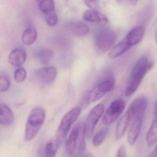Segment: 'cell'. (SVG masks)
Returning a JSON list of instances; mask_svg holds the SVG:
<instances>
[{
	"mask_svg": "<svg viewBox=\"0 0 157 157\" xmlns=\"http://www.w3.org/2000/svg\"><path fill=\"white\" fill-rule=\"evenodd\" d=\"M143 118L142 117H135L132 121L127 135V140L130 144H134L139 136L142 128Z\"/></svg>",
	"mask_w": 157,
	"mask_h": 157,
	"instance_id": "11",
	"label": "cell"
},
{
	"mask_svg": "<svg viewBox=\"0 0 157 157\" xmlns=\"http://www.w3.org/2000/svg\"><path fill=\"white\" fill-rule=\"evenodd\" d=\"M117 157H125L126 156L125 148L123 146L121 147L117 152Z\"/></svg>",
	"mask_w": 157,
	"mask_h": 157,
	"instance_id": "29",
	"label": "cell"
},
{
	"mask_svg": "<svg viewBox=\"0 0 157 157\" xmlns=\"http://www.w3.org/2000/svg\"><path fill=\"white\" fill-rule=\"evenodd\" d=\"M46 113L40 107L32 110L28 118L26 124L25 139L26 141L33 140L40 130L45 122Z\"/></svg>",
	"mask_w": 157,
	"mask_h": 157,
	"instance_id": "3",
	"label": "cell"
},
{
	"mask_svg": "<svg viewBox=\"0 0 157 157\" xmlns=\"http://www.w3.org/2000/svg\"><path fill=\"white\" fill-rule=\"evenodd\" d=\"M26 57V53L25 50L15 49L10 53L8 56V61L13 66L20 67L25 63Z\"/></svg>",
	"mask_w": 157,
	"mask_h": 157,
	"instance_id": "14",
	"label": "cell"
},
{
	"mask_svg": "<svg viewBox=\"0 0 157 157\" xmlns=\"http://www.w3.org/2000/svg\"><path fill=\"white\" fill-rule=\"evenodd\" d=\"M54 56V53L50 49L42 48L37 51L36 57L38 61L43 65H48L51 62Z\"/></svg>",
	"mask_w": 157,
	"mask_h": 157,
	"instance_id": "18",
	"label": "cell"
},
{
	"mask_svg": "<svg viewBox=\"0 0 157 157\" xmlns=\"http://www.w3.org/2000/svg\"><path fill=\"white\" fill-rule=\"evenodd\" d=\"M80 112L81 108L79 107L74 108L67 112L61 121L55 139V141L59 146L60 147L66 138L72 125L78 119Z\"/></svg>",
	"mask_w": 157,
	"mask_h": 157,
	"instance_id": "4",
	"label": "cell"
},
{
	"mask_svg": "<svg viewBox=\"0 0 157 157\" xmlns=\"http://www.w3.org/2000/svg\"><path fill=\"white\" fill-rule=\"evenodd\" d=\"M155 39H156V41L157 43V28L156 29V31L155 33Z\"/></svg>",
	"mask_w": 157,
	"mask_h": 157,
	"instance_id": "33",
	"label": "cell"
},
{
	"mask_svg": "<svg viewBox=\"0 0 157 157\" xmlns=\"http://www.w3.org/2000/svg\"><path fill=\"white\" fill-rule=\"evenodd\" d=\"M26 71L23 67H20L16 70L14 74L15 80L18 83H21L25 81L26 77Z\"/></svg>",
	"mask_w": 157,
	"mask_h": 157,
	"instance_id": "26",
	"label": "cell"
},
{
	"mask_svg": "<svg viewBox=\"0 0 157 157\" xmlns=\"http://www.w3.org/2000/svg\"><path fill=\"white\" fill-rule=\"evenodd\" d=\"M153 65V62L146 57L140 58L136 62L130 75L125 91L126 96H130L136 92L144 77L152 69Z\"/></svg>",
	"mask_w": 157,
	"mask_h": 157,
	"instance_id": "1",
	"label": "cell"
},
{
	"mask_svg": "<svg viewBox=\"0 0 157 157\" xmlns=\"http://www.w3.org/2000/svg\"><path fill=\"white\" fill-rule=\"evenodd\" d=\"M83 18L86 21L97 23L101 26H105L109 22L104 15L95 9H90L85 11Z\"/></svg>",
	"mask_w": 157,
	"mask_h": 157,
	"instance_id": "12",
	"label": "cell"
},
{
	"mask_svg": "<svg viewBox=\"0 0 157 157\" xmlns=\"http://www.w3.org/2000/svg\"><path fill=\"white\" fill-rule=\"evenodd\" d=\"M155 116L156 117V120H157V102L156 103L155 107Z\"/></svg>",
	"mask_w": 157,
	"mask_h": 157,
	"instance_id": "32",
	"label": "cell"
},
{
	"mask_svg": "<svg viewBox=\"0 0 157 157\" xmlns=\"http://www.w3.org/2000/svg\"><path fill=\"white\" fill-rule=\"evenodd\" d=\"M68 27L70 32L76 37H84L89 31V27L86 24L78 21L71 22L68 25Z\"/></svg>",
	"mask_w": 157,
	"mask_h": 157,
	"instance_id": "16",
	"label": "cell"
},
{
	"mask_svg": "<svg viewBox=\"0 0 157 157\" xmlns=\"http://www.w3.org/2000/svg\"><path fill=\"white\" fill-rule=\"evenodd\" d=\"M45 18L46 23L50 26H54L58 23V16L55 11L45 14Z\"/></svg>",
	"mask_w": 157,
	"mask_h": 157,
	"instance_id": "27",
	"label": "cell"
},
{
	"mask_svg": "<svg viewBox=\"0 0 157 157\" xmlns=\"http://www.w3.org/2000/svg\"><path fill=\"white\" fill-rule=\"evenodd\" d=\"M132 47V46L127 41L120 42L113 47L109 53V58L115 59L127 51Z\"/></svg>",
	"mask_w": 157,
	"mask_h": 157,
	"instance_id": "19",
	"label": "cell"
},
{
	"mask_svg": "<svg viewBox=\"0 0 157 157\" xmlns=\"http://www.w3.org/2000/svg\"><path fill=\"white\" fill-rule=\"evenodd\" d=\"M40 10L44 15L55 12V6L53 0H37Z\"/></svg>",
	"mask_w": 157,
	"mask_h": 157,
	"instance_id": "22",
	"label": "cell"
},
{
	"mask_svg": "<svg viewBox=\"0 0 157 157\" xmlns=\"http://www.w3.org/2000/svg\"><path fill=\"white\" fill-rule=\"evenodd\" d=\"M119 3H130L132 5H136L138 0H117Z\"/></svg>",
	"mask_w": 157,
	"mask_h": 157,
	"instance_id": "30",
	"label": "cell"
},
{
	"mask_svg": "<svg viewBox=\"0 0 157 157\" xmlns=\"http://www.w3.org/2000/svg\"><path fill=\"white\" fill-rule=\"evenodd\" d=\"M151 157H157V145L155 148V151L150 155Z\"/></svg>",
	"mask_w": 157,
	"mask_h": 157,
	"instance_id": "31",
	"label": "cell"
},
{
	"mask_svg": "<svg viewBox=\"0 0 157 157\" xmlns=\"http://www.w3.org/2000/svg\"><path fill=\"white\" fill-rule=\"evenodd\" d=\"M37 36V33L36 29L33 27H30L23 32L22 36V41L26 45H31L36 41Z\"/></svg>",
	"mask_w": 157,
	"mask_h": 157,
	"instance_id": "20",
	"label": "cell"
},
{
	"mask_svg": "<svg viewBox=\"0 0 157 157\" xmlns=\"http://www.w3.org/2000/svg\"><path fill=\"white\" fill-rule=\"evenodd\" d=\"M85 125L82 123H77L73 128L65 143L67 154L73 155L75 153L83 154L85 151Z\"/></svg>",
	"mask_w": 157,
	"mask_h": 157,
	"instance_id": "2",
	"label": "cell"
},
{
	"mask_svg": "<svg viewBox=\"0 0 157 157\" xmlns=\"http://www.w3.org/2000/svg\"><path fill=\"white\" fill-rule=\"evenodd\" d=\"M36 75L43 84L50 85L53 84L56 80L57 70L53 66H46L37 70Z\"/></svg>",
	"mask_w": 157,
	"mask_h": 157,
	"instance_id": "10",
	"label": "cell"
},
{
	"mask_svg": "<svg viewBox=\"0 0 157 157\" xmlns=\"http://www.w3.org/2000/svg\"><path fill=\"white\" fill-rule=\"evenodd\" d=\"M117 38V34L115 31L104 28L97 31L95 35V43L100 51L105 52L112 48Z\"/></svg>",
	"mask_w": 157,
	"mask_h": 157,
	"instance_id": "5",
	"label": "cell"
},
{
	"mask_svg": "<svg viewBox=\"0 0 157 157\" xmlns=\"http://www.w3.org/2000/svg\"><path fill=\"white\" fill-rule=\"evenodd\" d=\"M104 111V105L102 103L98 104L90 111L84 124L85 135L87 138H90L93 135L95 127Z\"/></svg>",
	"mask_w": 157,
	"mask_h": 157,
	"instance_id": "7",
	"label": "cell"
},
{
	"mask_svg": "<svg viewBox=\"0 0 157 157\" xmlns=\"http://www.w3.org/2000/svg\"><path fill=\"white\" fill-rule=\"evenodd\" d=\"M13 113L12 110L3 104H0V124L4 126H10L14 121Z\"/></svg>",
	"mask_w": 157,
	"mask_h": 157,
	"instance_id": "17",
	"label": "cell"
},
{
	"mask_svg": "<svg viewBox=\"0 0 157 157\" xmlns=\"http://www.w3.org/2000/svg\"><path fill=\"white\" fill-rule=\"evenodd\" d=\"M132 121V116L129 112L126 111L125 114L120 119L117 123L115 131V137L116 139H121L124 135Z\"/></svg>",
	"mask_w": 157,
	"mask_h": 157,
	"instance_id": "15",
	"label": "cell"
},
{
	"mask_svg": "<svg viewBox=\"0 0 157 157\" xmlns=\"http://www.w3.org/2000/svg\"><path fill=\"white\" fill-rule=\"evenodd\" d=\"M125 107V103L121 99L115 100L111 103L105 112L102 121L105 125L113 123L120 117Z\"/></svg>",
	"mask_w": 157,
	"mask_h": 157,
	"instance_id": "8",
	"label": "cell"
},
{
	"mask_svg": "<svg viewBox=\"0 0 157 157\" xmlns=\"http://www.w3.org/2000/svg\"><path fill=\"white\" fill-rule=\"evenodd\" d=\"M109 129L105 128L98 132L92 139V144L95 147L99 146L101 145L108 136Z\"/></svg>",
	"mask_w": 157,
	"mask_h": 157,
	"instance_id": "24",
	"label": "cell"
},
{
	"mask_svg": "<svg viewBox=\"0 0 157 157\" xmlns=\"http://www.w3.org/2000/svg\"><path fill=\"white\" fill-rule=\"evenodd\" d=\"M145 33V28L143 26L133 28L127 34L126 41L132 46L138 44L143 40Z\"/></svg>",
	"mask_w": 157,
	"mask_h": 157,
	"instance_id": "13",
	"label": "cell"
},
{
	"mask_svg": "<svg viewBox=\"0 0 157 157\" xmlns=\"http://www.w3.org/2000/svg\"><path fill=\"white\" fill-rule=\"evenodd\" d=\"M10 81L9 77L5 74H0V93L6 92L10 87Z\"/></svg>",
	"mask_w": 157,
	"mask_h": 157,
	"instance_id": "25",
	"label": "cell"
},
{
	"mask_svg": "<svg viewBox=\"0 0 157 157\" xmlns=\"http://www.w3.org/2000/svg\"><path fill=\"white\" fill-rule=\"evenodd\" d=\"M86 5L91 9L97 10L100 7V0H84Z\"/></svg>",
	"mask_w": 157,
	"mask_h": 157,
	"instance_id": "28",
	"label": "cell"
},
{
	"mask_svg": "<svg viewBox=\"0 0 157 157\" xmlns=\"http://www.w3.org/2000/svg\"><path fill=\"white\" fill-rule=\"evenodd\" d=\"M59 146L57 142L55 140H49L46 144L45 148V154L46 156L48 157H53L55 156L59 149Z\"/></svg>",
	"mask_w": 157,
	"mask_h": 157,
	"instance_id": "23",
	"label": "cell"
},
{
	"mask_svg": "<svg viewBox=\"0 0 157 157\" xmlns=\"http://www.w3.org/2000/svg\"><path fill=\"white\" fill-rule=\"evenodd\" d=\"M146 98L140 96L135 99L129 106L127 112L131 115L132 120L136 117H143L147 107Z\"/></svg>",
	"mask_w": 157,
	"mask_h": 157,
	"instance_id": "9",
	"label": "cell"
},
{
	"mask_svg": "<svg viewBox=\"0 0 157 157\" xmlns=\"http://www.w3.org/2000/svg\"><path fill=\"white\" fill-rule=\"evenodd\" d=\"M115 81L112 77L98 83L90 91L87 96L89 102H94L104 96L106 94L113 89Z\"/></svg>",
	"mask_w": 157,
	"mask_h": 157,
	"instance_id": "6",
	"label": "cell"
},
{
	"mask_svg": "<svg viewBox=\"0 0 157 157\" xmlns=\"http://www.w3.org/2000/svg\"><path fill=\"white\" fill-rule=\"evenodd\" d=\"M147 146L151 147L157 142V120L153 121L146 136Z\"/></svg>",
	"mask_w": 157,
	"mask_h": 157,
	"instance_id": "21",
	"label": "cell"
}]
</instances>
